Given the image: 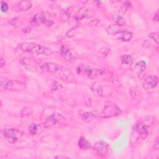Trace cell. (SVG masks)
Returning <instances> with one entry per match:
<instances>
[{"instance_id": "1", "label": "cell", "mask_w": 159, "mask_h": 159, "mask_svg": "<svg viewBox=\"0 0 159 159\" xmlns=\"http://www.w3.org/2000/svg\"><path fill=\"white\" fill-rule=\"evenodd\" d=\"M149 126L144 123H139L133 127L131 135V143H135L137 139H145L148 136Z\"/></svg>"}, {"instance_id": "2", "label": "cell", "mask_w": 159, "mask_h": 159, "mask_svg": "<svg viewBox=\"0 0 159 159\" xmlns=\"http://www.w3.org/2000/svg\"><path fill=\"white\" fill-rule=\"evenodd\" d=\"M21 49L24 52L30 53L34 55H39L45 54L47 51L49 50V49L39 45L33 42H24L22 43L19 46Z\"/></svg>"}, {"instance_id": "3", "label": "cell", "mask_w": 159, "mask_h": 159, "mask_svg": "<svg viewBox=\"0 0 159 159\" xmlns=\"http://www.w3.org/2000/svg\"><path fill=\"white\" fill-rule=\"evenodd\" d=\"M122 110L114 103L107 105L100 114V117L103 118H112L120 114Z\"/></svg>"}, {"instance_id": "4", "label": "cell", "mask_w": 159, "mask_h": 159, "mask_svg": "<svg viewBox=\"0 0 159 159\" xmlns=\"http://www.w3.org/2000/svg\"><path fill=\"white\" fill-rule=\"evenodd\" d=\"M50 14L47 12H39L36 14L31 21L33 26H38L50 22Z\"/></svg>"}, {"instance_id": "5", "label": "cell", "mask_w": 159, "mask_h": 159, "mask_svg": "<svg viewBox=\"0 0 159 159\" xmlns=\"http://www.w3.org/2000/svg\"><path fill=\"white\" fill-rule=\"evenodd\" d=\"M2 134L5 139L10 143H15L18 141L19 132L15 129H5Z\"/></svg>"}, {"instance_id": "6", "label": "cell", "mask_w": 159, "mask_h": 159, "mask_svg": "<svg viewBox=\"0 0 159 159\" xmlns=\"http://www.w3.org/2000/svg\"><path fill=\"white\" fill-rule=\"evenodd\" d=\"M25 88V83L16 80H8V83L6 85L5 90L10 91H22Z\"/></svg>"}, {"instance_id": "7", "label": "cell", "mask_w": 159, "mask_h": 159, "mask_svg": "<svg viewBox=\"0 0 159 159\" xmlns=\"http://www.w3.org/2000/svg\"><path fill=\"white\" fill-rule=\"evenodd\" d=\"M64 118L60 114L54 112L52 114L50 115L48 118L45 121L44 124H43V126L46 128L52 127L54 125L57 124L58 123H59Z\"/></svg>"}, {"instance_id": "8", "label": "cell", "mask_w": 159, "mask_h": 159, "mask_svg": "<svg viewBox=\"0 0 159 159\" xmlns=\"http://www.w3.org/2000/svg\"><path fill=\"white\" fill-rule=\"evenodd\" d=\"M93 149L96 154L100 156L105 157L108 152V144L104 141L99 140L95 143Z\"/></svg>"}, {"instance_id": "9", "label": "cell", "mask_w": 159, "mask_h": 159, "mask_svg": "<svg viewBox=\"0 0 159 159\" xmlns=\"http://www.w3.org/2000/svg\"><path fill=\"white\" fill-rule=\"evenodd\" d=\"M41 70L46 73H56L62 69V67L53 62H47L41 66Z\"/></svg>"}, {"instance_id": "10", "label": "cell", "mask_w": 159, "mask_h": 159, "mask_svg": "<svg viewBox=\"0 0 159 159\" xmlns=\"http://www.w3.org/2000/svg\"><path fill=\"white\" fill-rule=\"evenodd\" d=\"M158 78L155 76H149L147 77L143 83V88L146 90H150L157 85Z\"/></svg>"}, {"instance_id": "11", "label": "cell", "mask_w": 159, "mask_h": 159, "mask_svg": "<svg viewBox=\"0 0 159 159\" xmlns=\"http://www.w3.org/2000/svg\"><path fill=\"white\" fill-rule=\"evenodd\" d=\"M60 54L62 57L67 62H72L73 61H74L75 57L67 46L63 45L61 47Z\"/></svg>"}, {"instance_id": "12", "label": "cell", "mask_w": 159, "mask_h": 159, "mask_svg": "<svg viewBox=\"0 0 159 159\" xmlns=\"http://www.w3.org/2000/svg\"><path fill=\"white\" fill-rule=\"evenodd\" d=\"M85 72L86 74V75L91 78L103 76L105 74V71L103 69H99V68L85 69Z\"/></svg>"}, {"instance_id": "13", "label": "cell", "mask_w": 159, "mask_h": 159, "mask_svg": "<svg viewBox=\"0 0 159 159\" xmlns=\"http://www.w3.org/2000/svg\"><path fill=\"white\" fill-rule=\"evenodd\" d=\"M121 26H119L117 24H114L110 25L107 29H106V32L108 34L110 35H116L118 34L121 32Z\"/></svg>"}, {"instance_id": "14", "label": "cell", "mask_w": 159, "mask_h": 159, "mask_svg": "<svg viewBox=\"0 0 159 159\" xmlns=\"http://www.w3.org/2000/svg\"><path fill=\"white\" fill-rule=\"evenodd\" d=\"M78 146L82 150H88L92 147L91 143L83 137H81L79 139Z\"/></svg>"}, {"instance_id": "15", "label": "cell", "mask_w": 159, "mask_h": 159, "mask_svg": "<svg viewBox=\"0 0 159 159\" xmlns=\"http://www.w3.org/2000/svg\"><path fill=\"white\" fill-rule=\"evenodd\" d=\"M81 118L84 122L88 123L95 119V115L91 112H84L81 114Z\"/></svg>"}, {"instance_id": "16", "label": "cell", "mask_w": 159, "mask_h": 159, "mask_svg": "<svg viewBox=\"0 0 159 159\" xmlns=\"http://www.w3.org/2000/svg\"><path fill=\"white\" fill-rule=\"evenodd\" d=\"M146 68V62H144L142 60L137 62L134 67V70L138 75H141L143 72L145 71Z\"/></svg>"}, {"instance_id": "17", "label": "cell", "mask_w": 159, "mask_h": 159, "mask_svg": "<svg viewBox=\"0 0 159 159\" xmlns=\"http://www.w3.org/2000/svg\"><path fill=\"white\" fill-rule=\"evenodd\" d=\"M112 19L115 22V24L119 26H123L125 24V21L124 18L118 14L114 13L112 15Z\"/></svg>"}, {"instance_id": "18", "label": "cell", "mask_w": 159, "mask_h": 159, "mask_svg": "<svg viewBox=\"0 0 159 159\" xmlns=\"http://www.w3.org/2000/svg\"><path fill=\"white\" fill-rule=\"evenodd\" d=\"M91 89L95 93H96V95H98L99 96H102L103 95L102 86V85L97 82L94 83L91 86Z\"/></svg>"}, {"instance_id": "19", "label": "cell", "mask_w": 159, "mask_h": 159, "mask_svg": "<svg viewBox=\"0 0 159 159\" xmlns=\"http://www.w3.org/2000/svg\"><path fill=\"white\" fill-rule=\"evenodd\" d=\"M88 11L86 8L85 7L81 8L78 11L77 16H76V19L77 21H80L81 19L85 18L88 16Z\"/></svg>"}, {"instance_id": "20", "label": "cell", "mask_w": 159, "mask_h": 159, "mask_svg": "<svg viewBox=\"0 0 159 159\" xmlns=\"http://www.w3.org/2000/svg\"><path fill=\"white\" fill-rule=\"evenodd\" d=\"M118 34H119V38L124 42L129 41L132 39L133 36V34L132 33L127 32V31H121Z\"/></svg>"}, {"instance_id": "21", "label": "cell", "mask_w": 159, "mask_h": 159, "mask_svg": "<svg viewBox=\"0 0 159 159\" xmlns=\"http://www.w3.org/2000/svg\"><path fill=\"white\" fill-rule=\"evenodd\" d=\"M18 7L21 11H27L32 7L31 1H21L18 3Z\"/></svg>"}, {"instance_id": "22", "label": "cell", "mask_w": 159, "mask_h": 159, "mask_svg": "<svg viewBox=\"0 0 159 159\" xmlns=\"http://www.w3.org/2000/svg\"><path fill=\"white\" fill-rule=\"evenodd\" d=\"M121 62L123 64H126V65H131L133 64L134 60L133 58L132 57L131 55H124L121 57Z\"/></svg>"}, {"instance_id": "23", "label": "cell", "mask_w": 159, "mask_h": 159, "mask_svg": "<svg viewBox=\"0 0 159 159\" xmlns=\"http://www.w3.org/2000/svg\"><path fill=\"white\" fill-rule=\"evenodd\" d=\"M49 88L50 90L52 92L59 91L62 89V85L58 81H53L50 83Z\"/></svg>"}, {"instance_id": "24", "label": "cell", "mask_w": 159, "mask_h": 159, "mask_svg": "<svg viewBox=\"0 0 159 159\" xmlns=\"http://www.w3.org/2000/svg\"><path fill=\"white\" fill-rule=\"evenodd\" d=\"M27 58H24L22 59V65L26 67V68L28 70L31 71H36V68H35V67L33 66L30 63H29V60H27Z\"/></svg>"}, {"instance_id": "25", "label": "cell", "mask_w": 159, "mask_h": 159, "mask_svg": "<svg viewBox=\"0 0 159 159\" xmlns=\"http://www.w3.org/2000/svg\"><path fill=\"white\" fill-rule=\"evenodd\" d=\"M33 111L31 108H24L22 111H21V116L24 117V116H30L33 113Z\"/></svg>"}, {"instance_id": "26", "label": "cell", "mask_w": 159, "mask_h": 159, "mask_svg": "<svg viewBox=\"0 0 159 159\" xmlns=\"http://www.w3.org/2000/svg\"><path fill=\"white\" fill-rule=\"evenodd\" d=\"M37 125L36 124L33 123L31 124L29 126V132L33 134V135H35L37 134Z\"/></svg>"}, {"instance_id": "27", "label": "cell", "mask_w": 159, "mask_h": 159, "mask_svg": "<svg viewBox=\"0 0 159 159\" xmlns=\"http://www.w3.org/2000/svg\"><path fill=\"white\" fill-rule=\"evenodd\" d=\"M149 37L154 40L157 44H158V33H151L149 34Z\"/></svg>"}, {"instance_id": "28", "label": "cell", "mask_w": 159, "mask_h": 159, "mask_svg": "<svg viewBox=\"0 0 159 159\" xmlns=\"http://www.w3.org/2000/svg\"><path fill=\"white\" fill-rule=\"evenodd\" d=\"M142 45L143 47L146 48V49H148V48H150V47H152V44L150 40H146L142 43Z\"/></svg>"}, {"instance_id": "29", "label": "cell", "mask_w": 159, "mask_h": 159, "mask_svg": "<svg viewBox=\"0 0 159 159\" xmlns=\"http://www.w3.org/2000/svg\"><path fill=\"white\" fill-rule=\"evenodd\" d=\"M0 81H1V88L2 89H5L6 85L8 83V80L6 78L2 77L1 78H0Z\"/></svg>"}, {"instance_id": "30", "label": "cell", "mask_w": 159, "mask_h": 159, "mask_svg": "<svg viewBox=\"0 0 159 159\" xmlns=\"http://www.w3.org/2000/svg\"><path fill=\"white\" fill-rule=\"evenodd\" d=\"M8 8H9V7H8V4L4 2H2V5H1V10H2V11L3 12H6L8 11Z\"/></svg>"}, {"instance_id": "31", "label": "cell", "mask_w": 159, "mask_h": 159, "mask_svg": "<svg viewBox=\"0 0 159 159\" xmlns=\"http://www.w3.org/2000/svg\"><path fill=\"white\" fill-rule=\"evenodd\" d=\"M19 18H14V19H12L10 21H9V24H11L12 26H16L17 27L19 24V20H18Z\"/></svg>"}, {"instance_id": "32", "label": "cell", "mask_w": 159, "mask_h": 159, "mask_svg": "<svg viewBox=\"0 0 159 159\" xmlns=\"http://www.w3.org/2000/svg\"><path fill=\"white\" fill-rule=\"evenodd\" d=\"M100 52H102V54L103 55H105V56H106V55L109 54V52H110V49H107V48H104V47H103V48H102V49H101Z\"/></svg>"}, {"instance_id": "33", "label": "cell", "mask_w": 159, "mask_h": 159, "mask_svg": "<svg viewBox=\"0 0 159 159\" xmlns=\"http://www.w3.org/2000/svg\"><path fill=\"white\" fill-rule=\"evenodd\" d=\"M5 64H6L5 60L3 59V57H1V60H0V64H1V65H0V67H1L2 68L5 65Z\"/></svg>"}, {"instance_id": "34", "label": "cell", "mask_w": 159, "mask_h": 159, "mask_svg": "<svg viewBox=\"0 0 159 159\" xmlns=\"http://www.w3.org/2000/svg\"><path fill=\"white\" fill-rule=\"evenodd\" d=\"M31 31V28L29 27H24L22 29V32L25 33H29Z\"/></svg>"}, {"instance_id": "35", "label": "cell", "mask_w": 159, "mask_h": 159, "mask_svg": "<svg viewBox=\"0 0 159 159\" xmlns=\"http://www.w3.org/2000/svg\"><path fill=\"white\" fill-rule=\"evenodd\" d=\"M154 21H158V12H157L154 17Z\"/></svg>"}, {"instance_id": "36", "label": "cell", "mask_w": 159, "mask_h": 159, "mask_svg": "<svg viewBox=\"0 0 159 159\" xmlns=\"http://www.w3.org/2000/svg\"><path fill=\"white\" fill-rule=\"evenodd\" d=\"M56 158H68L69 157H65V156H63V155H57L56 157H55Z\"/></svg>"}]
</instances>
